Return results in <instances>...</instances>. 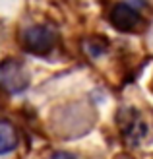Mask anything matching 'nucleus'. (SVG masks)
I'll use <instances>...</instances> for the list:
<instances>
[{"instance_id": "obj_1", "label": "nucleus", "mask_w": 153, "mask_h": 159, "mask_svg": "<svg viewBox=\"0 0 153 159\" xmlns=\"http://www.w3.org/2000/svg\"><path fill=\"white\" fill-rule=\"evenodd\" d=\"M23 49L37 57H47L56 45V31L51 25H31L23 31Z\"/></svg>"}, {"instance_id": "obj_2", "label": "nucleus", "mask_w": 153, "mask_h": 159, "mask_svg": "<svg viewBox=\"0 0 153 159\" xmlns=\"http://www.w3.org/2000/svg\"><path fill=\"white\" fill-rule=\"evenodd\" d=\"M0 87L8 93H23L29 87V74L23 62L6 58L0 62Z\"/></svg>"}, {"instance_id": "obj_3", "label": "nucleus", "mask_w": 153, "mask_h": 159, "mask_svg": "<svg viewBox=\"0 0 153 159\" xmlns=\"http://www.w3.org/2000/svg\"><path fill=\"white\" fill-rule=\"evenodd\" d=\"M118 126H120V132H122L124 140L128 142V144H132V146L140 144V142L146 138V134H147V126H146V122H143L142 115L136 109H132V107L120 111Z\"/></svg>"}, {"instance_id": "obj_4", "label": "nucleus", "mask_w": 153, "mask_h": 159, "mask_svg": "<svg viewBox=\"0 0 153 159\" xmlns=\"http://www.w3.org/2000/svg\"><path fill=\"white\" fill-rule=\"evenodd\" d=\"M109 20L112 23V27L118 31H132L140 25V12L134 6L126 4V2H118L112 6Z\"/></svg>"}, {"instance_id": "obj_5", "label": "nucleus", "mask_w": 153, "mask_h": 159, "mask_svg": "<svg viewBox=\"0 0 153 159\" xmlns=\"http://www.w3.org/2000/svg\"><path fill=\"white\" fill-rule=\"evenodd\" d=\"M16 148H18V132L10 122L0 120V155L12 153Z\"/></svg>"}, {"instance_id": "obj_6", "label": "nucleus", "mask_w": 153, "mask_h": 159, "mask_svg": "<svg viewBox=\"0 0 153 159\" xmlns=\"http://www.w3.org/2000/svg\"><path fill=\"white\" fill-rule=\"evenodd\" d=\"M52 157H76L74 153H54Z\"/></svg>"}]
</instances>
